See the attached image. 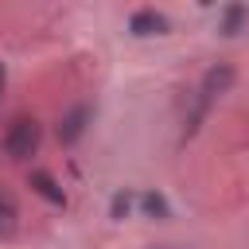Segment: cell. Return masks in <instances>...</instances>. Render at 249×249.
<instances>
[{
  "label": "cell",
  "instance_id": "1",
  "mask_svg": "<svg viewBox=\"0 0 249 249\" xmlns=\"http://www.w3.org/2000/svg\"><path fill=\"white\" fill-rule=\"evenodd\" d=\"M0 148H4L8 160H27V156H35V152H39V121H35V117H16V121L4 128Z\"/></svg>",
  "mask_w": 249,
  "mask_h": 249
},
{
  "label": "cell",
  "instance_id": "2",
  "mask_svg": "<svg viewBox=\"0 0 249 249\" xmlns=\"http://www.w3.org/2000/svg\"><path fill=\"white\" fill-rule=\"evenodd\" d=\"M89 121H93V105L89 101H78V105H70L62 117H58V144L62 148H74L82 136H86V128H89Z\"/></svg>",
  "mask_w": 249,
  "mask_h": 249
},
{
  "label": "cell",
  "instance_id": "3",
  "mask_svg": "<svg viewBox=\"0 0 249 249\" xmlns=\"http://www.w3.org/2000/svg\"><path fill=\"white\" fill-rule=\"evenodd\" d=\"M233 82H237L233 62H214V66H206V74H202V82H198V93H206L210 101H218L222 93L233 89Z\"/></svg>",
  "mask_w": 249,
  "mask_h": 249
},
{
  "label": "cell",
  "instance_id": "4",
  "mask_svg": "<svg viewBox=\"0 0 249 249\" xmlns=\"http://www.w3.org/2000/svg\"><path fill=\"white\" fill-rule=\"evenodd\" d=\"M128 31H132L136 39L167 35V31H171V19H167L163 12H156V8H136V12L128 16Z\"/></svg>",
  "mask_w": 249,
  "mask_h": 249
},
{
  "label": "cell",
  "instance_id": "5",
  "mask_svg": "<svg viewBox=\"0 0 249 249\" xmlns=\"http://www.w3.org/2000/svg\"><path fill=\"white\" fill-rule=\"evenodd\" d=\"M27 187H31L43 202H51V206H66V191H62V183H58L47 167H35V171L27 175Z\"/></svg>",
  "mask_w": 249,
  "mask_h": 249
},
{
  "label": "cell",
  "instance_id": "6",
  "mask_svg": "<svg viewBox=\"0 0 249 249\" xmlns=\"http://www.w3.org/2000/svg\"><path fill=\"white\" fill-rule=\"evenodd\" d=\"M210 109H214V101H210L206 93H198V89H195V101H191V109L183 113V144H187V140H195V132H198V128H202V121L210 117Z\"/></svg>",
  "mask_w": 249,
  "mask_h": 249
},
{
  "label": "cell",
  "instance_id": "7",
  "mask_svg": "<svg viewBox=\"0 0 249 249\" xmlns=\"http://www.w3.org/2000/svg\"><path fill=\"white\" fill-rule=\"evenodd\" d=\"M245 19H249V8H245V4H226V8L218 12V35L233 39V35L245 27Z\"/></svg>",
  "mask_w": 249,
  "mask_h": 249
},
{
  "label": "cell",
  "instance_id": "8",
  "mask_svg": "<svg viewBox=\"0 0 249 249\" xmlns=\"http://www.w3.org/2000/svg\"><path fill=\"white\" fill-rule=\"evenodd\" d=\"M136 206H140L148 218H156V222H167V218H171V206H167V198H163L160 191H144V195H136Z\"/></svg>",
  "mask_w": 249,
  "mask_h": 249
},
{
  "label": "cell",
  "instance_id": "9",
  "mask_svg": "<svg viewBox=\"0 0 249 249\" xmlns=\"http://www.w3.org/2000/svg\"><path fill=\"white\" fill-rule=\"evenodd\" d=\"M16 226H19V206H16V198L0 187V237H12Z\"/></svg>",
  "mask_w": 249,
  "mask_h": 249
},
{
  "label": "cell",
  "instance_id": "10",
  "mask_svg": "<svg viewBox=\"0 0 249 249\" xmlns=\"http://www.w3.org/2000/svg\"><path fill=\"white\" fill-rule=\"evenodd\" d=\"M132 210H136V195H132V191H117L113 202H109V218H113V222H124Z\"/></svg>",
  "mask_w": 249,
  "mask_h": 249
},
{
  "label": "cell",
  "instance_id": "11",
  "mask_svg": "<svg viewBox=\"0 0 249 249\" xmlns=\"http://www.w3.org/2000/svg\"><path fill=\"white\" fill-rule=\"evenodd\" d=\"M0 93H4V62H0Z\"/></svg>",
  "mask_w": 249,
  "mask_h": 249
},
{
  "label": "cell",
  "instance_id": "12",
  "mask_svg": "<svg viewBox=\"0 0 249 249\" xmlns=\"http://www.w3.org/2000/svg\"><path fill=\"white\" fill-rule=\"evenodd\" d=\"M163 249H175V245H163Z\"/></svg>",
  "mask_w": 249,
  "mask_h": 249
}]
</instances>
